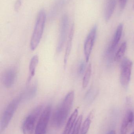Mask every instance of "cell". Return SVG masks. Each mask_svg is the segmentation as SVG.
<instances>
[{"mask_svg":"<svg viewBox=\"0 0 134 134\" xmlns=\"http://www.w3.org/2000/svg\"><path fill=\"white\" fill-rule=\"evenodd\" d=\"M74 98V93L70 91L53 114L52 123L56 128H60L65 123L71 109Z\"/></svg>","mask_w":134,"mask_h":134,"instance_id":"1","label":"cell"},{"mask_svg":"<svg viewBox=\"0 0 134 134\" xmlns=\"http://www.w3.org/2000/svg\"><path fill=\"white\" fill-rule=\"evenodd\" d=\"M46 20V14L43 9L40 11L38 14L34 29L31 39L30 46L32 51L39 44L44 31Z\"/></svg>","mask_w":134,"mask_h":134,"instance_id":"2","label":"cell"},{"mask_svg":"<svg viewBox=\"0 0 134 134\" xmlns=\"http://www.w3.org/2000/svg\"><path fill=\"white\" fill-rule=\"evenodd\" d=\"M20 102H21V99L19 96L12 100L6 107L1 119L0 124L1 132L4 131L7 128Z\"/></svg>","mask_w":134,"mask_h":134,"instance_id":"3","label":"cell"},{"mask_svg":"<svg viewBox=\"0 0 134 134\" xmlns=\"http://www.w3.org/2000/svg\"><path fill=\"white\" fill-rule=\"evenodd\" d=\"M42 109V105L37 106L26 118L22 127L23 134H33L35 127V124L43 111Z\"/></svg>","mask_w":134,"mask_h":134,"instance_id":"4","label":"cell"},{"mask_svg":"<svg viewBox=\"0 0 134 134\" xmlns=\"http://www.w3.org/2000/svg\"><path fill=\"white\" fill-rule=\"evenodd\" d=\"M51 111L52 106L50 105L42 111L36 125L35 134H46Z\"/></svg>","mask_w":134,"mask_h":134,"instance_id":"5","label":"cell"},{"mask_svg":"<svg viewBox=\"0 0 134 134\" xmlns=\"http://www.w3.org/2000/svg\"><path fill=\"white\" fill-rule=\"evenodd\" d=\"M133 63L127 59L124 58L121 64L120 81L121 85L124 87H127L130 81Z\"/></svg>","mask_w":134,"mask_h":134,"instance_id":"6","label":"cell"},{"mask_svg":"<svg viewBox=\"0 0 134 134\" xmlns=\"http://www.w3.org/2000/svg\"><path fill=\"white\" fill-rule=\"evenodd\" d=\"M69 21L67 16L65 15L62 18L60 27V35L57 47V52H61L65 44L68 31Z\"/></svg>","mask_w":134,"mask_h":134,"instance_id":"7","label":"cell"},{"mask_svg":"<svg viewBox=\"0 0 134 134\" xmlns=\"http://www.w3.org/2000/svg\"><path fill=\"white\" fill-rule=\"evenodd\" d=\"M97 31V26H94L87 35L84 45V52L86 62L89 61L96 38Z\"/></svg>","mask_w":134,"mask_h":134,"instance_id":"8","label":"cell"},{"mask_svg":"<svg viewBox=\"0 0 134 134\" xmlns=\"http://www.w3.org/2000/svg\"><path fill=\"white\" fill-rule=\"evenodd\" d=\"M16 77V72L13 68L7 69L3 73L2 81L5 87L9 88L12 87L15 83Z\"/></svg>","mask_w":134,"mask_h":134,"instance_id":"9","label":"cell"},{"mask_svg":"<svg viewBox=\"0 0 134 134\" xmlns=\"http://www.w3.org/2000/svg\"><path fill=\"white\" fill-rule=\"evenodd\" d=\"M134 117L133 113L132 111H129L126 113L121 126V134H127L130 131L133 125Z\"/></svg>","mask_w":134,"mask_h":134,"instance_id":"10","label":"cell"},{"mask_svg":"<svg viewBox=\"0 0 134 134\" xmlns=\"http://www.w3.org/2000/svg\"><path fill=\"white\" fill-rule=\"evenodd\" d=\"M78 111L77 109H75L71 115L68 119L63 134H71L77 119Z\"/></svg>","mask_w":134,"mask_h":134,"instance_id":"11","label":"cell"},{"mask_svg":"<svg viewBox=\"0 0 134 134\" xmlns=\"http://www.w3.org/2000/svg\"><path fill=\"white\" fill-rule=\"evenodd\" d=\"M37 91V86L35 84L28 87L19 95L21 102L26 101L32 99L36 95Z\"/></svg>","mask_w":134,"mask_h":134,"instance_id":"12","label":"cell"},{"mask_svg":"<svg viewBox=\"0 0 134 134\" xmlns=\"http://www.w3.org/2000/svg\"><path fill=\"white\" fill-rule=\"evenodd\" d=\"M123 24L121 23L118 26L116 29V31L115 33L112 42L110 46V48L109 49V52L113 51L115 48L116 46L118 45V43L120 41V38L122 37V34L123 30Z\"/></svg>","mask_w":134,"mask_h":134,"instance_id":"13","label":"cell"},{"mask_svg":"<svg viewBox=\"0 0 134 134\" xmlns=\"http://www.w3.org/2000/svg\"><path fill=\"white\" fill-rule=\"evenodd\" d=\"M74 32V26L72 25L71 26L70 31L68 34V38L67 42L66 50H65V54L64 59L65 67L67 63L68 60V57L71 49Z\"/></svg>","mask_w":134,"mask_h":134,"instance_id":"14","label":"cell"},{"mask_svg":"<svg viewBox=\"0 0 134 134\" xmlns=\"http://www.w3.org/2000/svg\"><path fill=\"white\" fill-rule=\"evenodd\" d=\"M39 59L37 55L34 56L30 61L29 66V75L27 81V83L29 84L35 74L37 66L38 64Z\"/></svg>","mask_w":134,"mask_h":134,"instance_id":"15","label":"cell"},{"mask_svg":"<svg viewBox=\"0 0 134 134\" xmlns=\"http://www.w3.org/2000/svg\"><path fill=\"white\" fill-rule=\"evenodd\" d=\"M116 2V0H108L105 7L104 17L106 21H109L115 11Z\"/></svg>","mask_w":134,"mask_h":134,"instance_id":"16","label":"cell"},{"mask_svg":"<svg viewBox=\"0 0 134 134\" xmlns=\"http://www.w3.org/2000/svg\"><path fill=\"white\" fill-rule=\"evenodd\" d=\"M94 115L93 111L91 112L89 114L87 118L83 122L80 131V134H86L88 132L89 129L90 124L91 122V119Z\"/></svg>","mask_w":134,"mask_h":134,"instance_id":"17","label":"cell"},{"mask_svg":"<svg viewBox=\"0 0 134 134\" xmlns=\"http://www.w3.org/2000/svg\"><path fill=\"white\" fill-rule=\"evenodd\" d=\"M91 72H92V66H91V64H90L87 67L83 77L82 84L83 88H85L89 84L90 76H91Z\"/></svg>","mask_w":134,"mask_h":134,"instance_id":"18","label":"cell"},{"mask_svg":"<svg viewBox=\"0 0 134 134\" xmlns=\"http://www.w3.org/2000/svg\"><path fill=\"white\" fill-rule=\"evenodd\" d=\"M127 48V43L124 42L120 46L119 50L116 54L115 59L116 61H119L122 58L126 52Z\"/></svg>","mask_w":134,"mask_h":134,"instance_id":"19","label":"cell"},{"mask_svg":"<svg viewBox=\"0 0 134 134\" xmlns=\"http://www.w3.org/2000/svg\"><path fill=\"white\" fill-rule=\"evenodd\" d=\"M82 115H80L77 119L73 130L71 134H79L81 128V124L82 122Z\"/></svg>","mask_w":134,"mask_h":134,"instance_id":"20","label":"cell"},{"mask_svg":"<svg viewBox=\"0 0 134 134\" xmlns=\"http://www.w3.org/2000/svg\"><path fill=\"white\" fill-rule=\"evenodd\" d=\"M85 63L84 61H82L81 62L78 68V72L79 75H82L85 71Z\"/></svg>","mask_w":134,"mask_h":134,"instance_id":"21","label":"cell"},{"mask_svg":"<svg viewBox=\"0 0 134 134\" xmlns=\"http://www.w3.org/2000/svg\"><path fill=\"white\" fill-rule=\"evenodd\" d=\"M127 0H119L120 6L122 9H124L126 7Z\"/></svg>","mask_w":134,"mask_h":134,"instance_id":"22","label":"cell"},{"mask_svg":"<svg viewBox=\"0 0 134 134\" xmlns=\"http://www.w3.org/2000/svg\"><path fill=\"white\" fill-rule=\"evenodd\" d=\"M21 4V0H17L15 5V9L17 11L19 9Z\"/></svg>","mask_w":134,"mask_h":134,"instance_id":"23","label":"cell"},{"mask_svg":"<svg viewBox=\"0 0 134 134\" xmlns=\"http://www.w3.org/2000/svg\"><path fill=\"white\" fill-rule=\"evenodd\" d=\"M107 134H116V133L115 131L112 130L109 132Z\"/></svg>","mask_w":134,"mask_h":134,"instance_id":"24","label":"cell"},{"mask_svg":"<svg viewBox=\"0 0 134 134\" xmlns=\"http://www.w3.org/2000/svg\"><path fill=\"white\" fill-rule=\"evenodd\" d=\"M131 134H134V132H133V133H132Z\"/></svg>","mask_w":134,"mask_h":134,"instance_id":"25","label":"cell"},{"mask_svg":"<svg viewBox=\"0 0 134 134\" xmlns=\"http://www.w3.org/2000/svg\"></svg>","mask_w":134,"mask_h":134,"instance_id":"26","label":"cell"}]
</instances>
